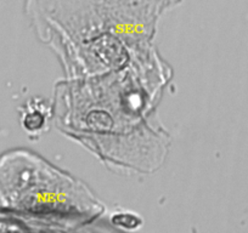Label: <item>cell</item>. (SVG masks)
<instances>
[{"mask_svg":"<svg viewBox=\"0 0 248 233\" xmlns=\"http://www.w3.org/2000/svg\"><path fill=\"white\" fill-rule=\"evenodd\" d=\"M125 221V225L123 226L124 228H128V230H135V228L139 227L141 225V221L139 218H135L134 215H118L116 218H113V222L116 225H119V223L124 222Z\"/></svg>","mask_w":248,"mask_h":233,"instance_id":"6da1fadb","label":"cell"}]
</instances>
